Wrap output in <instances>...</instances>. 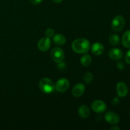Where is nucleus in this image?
Returning <instances> with one entry per match:
<instances>
[{
    "instance_id": "f257e3e1",
    "label": "nucleus",
    "mask_w": 130,
    "mask_h": 130,
    "mask_svg": "<svg viewBox=\"0 0 130 130\" xmlns=\"http://www.w3.org/2000/svg\"><path fill=\"white\" fill-rule=\"evenodd\" d=\"M72 49L75 53L78 54L86 53L90 49V43L87 39L78 38L72 42Z\"/></svg>"
},
{
    "instance_id": "f03ea898",
    "label": "nucleus",
    "mask_w": 130,
    "mask_h": 130,
    "mask_svg": "<svg viewBox=\"0 0 130 130\" xmlns=\"http://www.w3.org/2000/svg\"><path fill=\"white\" fill-rule=\"evenodd\" d=\"M39 87L41 91L45 94H50L55 90V85L53 81L48 77H44L40 80Z\"/></svg>"
},
{
    "instance_id": "7ed1b4c3",
    "label": "nucleus",
    "mask_w": 130,
    "mask_h": 130,
    "mask_svg": "<svg viewBox=\"0 0 130 130\" xmlns=\"http://www.w3.org/2000/svg\"><path fill=\"white\" fill-rule=\"evenodd\" d=\"M125 19L121 15H117L113 19L111 23V27L114 31L120 32L125 26Z\"/></svg>"
},
{
    "instance_id": "20e7f679",
    "label": "nucleus",
    "mask_w": 130,
    "mask_h": 130,
    "mask_svg": "<svg viewBox=\"0 0 130 130\" xmlns=\"http://www.w3.org/2000/svg\"><path fill=\"white\" fill-rule=\"evenodd\" d=\"M51 57L53 62L55 63H58L60 62H63L65 57L64 52L60 47H55L52 49L51 52Z\"/></svg>"
},
{
    "instance_id": "39448f33",
    "label": "nucleus",
    "mask_w": 130,
    "mask_h": 130,
    "mask_svg": "<svg viewBox=\"0 0 130 130\" xmlns=\"http://www.w3.org/2000/svg\"><path fill=\"white\" fill-rule=\"evenodd\" d=\"M69 86L70 83L67 79L60 78L56 82L55 85V89L58 92L63 93L68 90Z\"/></svg>"
},
{
    "instance_id": "423d86ee",
    "label": "nucleus",
    "mask_w": 130,
    "mask_h": 130,
    "mask_svg": "<svg viewBox=\"0 0 130 130\" xmlns=\"http://www.w3.org/2000/svg\"><path fill=\"white\" fill-rule=\"evenodd\" d=\"M91 109L95 112L100 114L105 111L107 109V105L104 101L101 100H96L91 104Z\"/></svg>"
},
{
    "instance_id": "0eeeda50",
    "label": "nucleus",
    "mask_w": 130,
    "mask_h": 130,
    "mask_svg": "<svg viewBox=\"0 0 130 130\" xmlns=\"http://www.w3.org/2000/svg\"><path fill=\"white\" fill-rule=\"evenodd\" d=\"M105 121L110 124H117L120 121V118L117 113L114 112L109 111L105 113L104 116Z\"/></svg>"
},
{
    "instance_id": "6e6552de",
    "label": "nucleus",
    "mask_w": 130,
    "mask_h": 130,
    "mask_svg": "<svg viewBox=\"0 0 130 130\" xmlns=\"http://www.w3.org/2000/svg\"><path fill=\"white\" fill-rule=\"evenodd\" d=\"M51 42L50 38L48 37H43L38 43V48L41 52H46L50 48Z\"/></svg>"
},
{
    "instance_id": "1a4fd4ad",
    "label": "nucleus",
    "mask_w": 130,
    "mask_h": 130,
    "mask_svg": "<svg viewBox=\"0 0 130 130\" xmlns=\"http://www.w3.org/2000/svg\"><path fill=\"white\" fill-rule=\"evenodd\" d=\"M116 91L118 96L125 97L128 93V86L123 82L118 83L116 85Z\"/></svg>"
},
{
    "instance_id": "9d476101",
    "label": "nucleus",
    "mask_w": 130,
    "mask_h": 130,
    "mask_svg": "<svg viewBox=\"0 0 130 130\" xmlns=\"http://www.w3.org/2000/svg\"><path fill=\"white\" fill-rule=\"evenodd\" d=\"M123 56V51L119 48H111L109 51V57L114 60H119L121 59Z\"/></svg>"
},
{
    "instance_id": "9b49d317",
    "label": "nucleus",
    "mask_w": 130,
    "mask_h": 130,
    "mask_svg": "<svg viewBox=\"0 0 130 130\" xmlns=\"http://www.w3.org/2000/svg\"><path fill=\"white\" fill-rule=\"evenodd\" d=\"M85 91V86L83 83H77L72 88V93L76 97H80Z\"/></svg>"
},
{
    "instance_id": "f8f14e48",
    "label": "nucleus",
    "mask_w": 130,
    "mask_h": 130,
    "mask_svg": "<svg viewBox=\"0 0 130 130\" xmlns=\"http://www.w3.org/2000/svg\"><path fill=\"white\" fill-rule=\"evenodd\" d=\"M91 51L95 55H100L104 52V46L101 43H95L91 46Z\"/></svg>"
},
{
    "instance_id": "ddd939ff",
    "label": "nucleus",
    "mask_w": 130,
    "mask_h": 130,
    "mask_svg": "<svg viewBox=\"0 0 130 130\" xmlns=\"http://www.w3.org/2000/svg\"><path fill=\"white\" fill-rule=\"evenodd\" d=\"M78 114L83 119L88 118L90 114V110L88 107L86 105H82L79 107Z\"/></svg>"
},
{
    "instance_id": "4468645a",
    "label": "nucleus",
    "mask_w": 130,
    "mask_h": 130,
    "mask_svg": "<svg viewBox=\"0 0 130 130\" xmlns=\"http://www.w3.org/2000/svg\"><path fill=\"white\" fill-rule=\"evenodd\" d=\"M53 41L58 46H63L66 43V37L62 34H54L53 36Z\"/></svg>"
},
{
    "instance_id": "2eb2a0df",
    "label": "nucleus",
    "mask_w": 130,
    "mask_h": 130,
    "mask_svg": "<svg viewBox=\"0 0 130 130\" xmlns=\"http://www.w3.org/2000/svg\"><path fill=\"white\" fill-rule=\"evenodd\" d=\"M122 44L126 48H130V30H128L122 36Z\"/></svg>"
},
{
    "instance_id": "dca6fc26",
    "label": "nucleus",
    "mask_w": 130,
    "mask_h": 130,
    "mask_svg": "<svg viewBox=\"0 0 130 130\" xmlns=\"http://www.w3.org/2000/svg\"><path fill=\"white\" fill-rule=\"evenodd\" d=\"M80 62H81V63L83 66L88 67L91 64V62H92L91 57L88 54L84 55L80 59Z\"/></svg>"
},
{
    "instance_id": "f3484780",
    "label": "nucleus",
    "mask_w": 130,
    "mask_h": 130,
    "mask_svg": "<svg viewBox=\"0 0 130 130\" xmlns=\"http://www.w3.org/2000/svg\"><path fill=\"white\" fill-rule=\"evenodd\" d=\"M109 40L110 44L113 46L118 45L120 43V38H119L118 34H115V33H112V34H110Z\"/></svg>"
},
{
    "instance_id": "a211bd4d",
    "label": "nucleus",
    "mask_w": 130,
    "mask_h": 130,
    "mask_svg": "<svg viewBox=\"0 0 130 130\" xmlns=\"http://www.w3.org/2000/svg\"><path fill=\"white\" fill-rule=\"evenodd\" d=\"M84 81L86 83H90L93 79V76L90 72H86L85 75H84Z\"/></svg>"
},
{
    "instance_id": "6ab92c4d",
    "label": "nucleus",
    "mask_w": 130,
    "mask_h": 130,
    "mask_svg": "<svg viewBox=\"0 0 130 130\" xmlns=\"http://www.w3.org/2000/svg\"><path fill=\"white\" fill-rule=\"evenodd\" d=\"M55 34V30H53L52 28H48L45 31V35L46 37H48V38H52L54 36Z\"/></svg>"
},
{
    "instance_id": "aec40b11",
    "label": "nucleus",
    "mask_w": 130,
    "mask_h": 130,
    "mask_svg": "<svg viewBox=\"0 0 130 130\" xmlns=\"http://www.w3.org/2000/svg\"><path fill=\"white\" fill-rule=\"evenodd\" d=\"M116 67L119 70H123L124 69V67H125V65H124V62L119 61V62H118L117 63Z\"/></svg>"
},
{
    "instance_id": "412c9836",
    "label": "nucleus",
    "mask_w": 130,
    "mask_h": 130,
    "mask_svg": "<svg viewBox=\"0 0 130 130\" xmlns=\"http://www.w3.org/2000/svg\"><path fill=\"white\" fill-rule=\"evenodd\" d=\"M124 59H125L126 62L128 64L130 65V50H128L126 52L125 55V57H124Z\"/></svg>"
},
{
    "instance_id": "4be33fe9",
    "label": "nucleus",
    "mask_w": 130,
    "mask_h": 130,
    "mask_svg": "<svg viewBox=\"0 0 130 130\" xmlns=\"http://www.w3.org/2000/svg\"><path fill=\"white\" fill-rule=\"evenodd\" d=\"M57 67H58V68L60 70L65 69H66V63H63V62H60V63H58V66H57Z\"/></svg>"
},
{
    "instance_id": "5701e85b",
    "label": "nucleus",
    "mask_w": 130,
    "mask_h": 130,
    "mask_svg": "<svg viewBox=\"0 0 130 130\" xmlns=\"http://www.w3.org/2000/svg\"><path fill=\"white\" fill-rule=\"evenodd\" d=\"M119 102H120V100L118 97H114L112 99V104L114 105H117L118 104H119Z\"/></svg>"
},
{
    "instance_id": "b1692460",
    "label": "nucleus",
    "mask_w": 130,
    "mask_h": 130,
    "mask_svg": "<svg viewBox=\"0 0 130 130\" xmlns=\"http://www.w3.org/2000/svg\"><path fill=\"white\" fill-rule=\"evenodd\" d=\"M30 1L33 5H38L41 3L43 0H30Z\"/></svg>"
},
{
    "instance_id": "393cba45",
    "label": "nucleus",
    "mask_w": 130,
    "mask_h": 130,
    "mask_svg": "<svg viewBox=\"0 0 130 130\" xmlns=\"http://www.w3.org/2000/svg\"><path fill=\"white\" fill-rule=\"evenodd\" d=\"M53 2H54L55 3H60L62 2L63 0H52Z\"/></svg>"
},
{
    "instance_id": "a878e982",
    "label": "nucleus",
    "mask_w": 130,
    "mask_h": 130,
    "mask_svg": "<svg viewBox=\"0 0 130 130\" xmlns=\"http://www.w3.org/2000/svg\"><path fill=\"white\" fill-rule=\"evenodd\" d=\"M110 129H112V130H114V129H116V130H119V129H120V128H119V127L118 126H113V127H112V128H110Z\"/></svg>"
},
{
    "instance_id": "bb28decb",
    "label": "nucleus",
    "mask_w": 130,
    "mask_h": 130,
    "mask_svg": "<svg viewBox=\"0 0 130 130\" xmlns=\"http://www.w3.org/2000/svg\"><path fill=\"white\" fill-rule=\"evenodd\" d=\"M129 115H130V112H129Z\"/></svg>"
}]
</instances>
